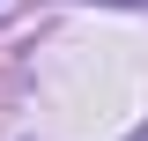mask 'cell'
Returning <instances> with one entry per match:
<instances>
[{"instance_id":"obj_1","label":"cell","mask_w":148,"mask_h":141,"mask_svg":"<svg viewBox=\"0 0 148 141\" xmlns=\"http://www.w3.org/2000/svg\"><path fill=\"white\" fill-rule=\"evenodd\" d=\"M133 141H148V126H141V134H133Z\"/></svg>"}]
</instances>
